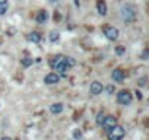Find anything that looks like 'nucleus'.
<instances>
[{"label": "nucleus", "instance_id": "1", "mask_svg": "<svg viewBox=\"0 0 149 140\" xmlns=\"http://www.w3.org/2000/svg\"><path fill=\"white\" fill-rule=\"evenodd\" d=\"M50 66L56 70L57 73H60L61 76H66L67 70L70 69V67H69V64H67V61H66V57H64V55H61V54L54 55V57L50 60Z\"/></svg>", "mask_w": 149, "mask_h": 140}, {"label": "nucleus", "instance_id": "2", "mask_svg": "<svg viewBox=\"0 0 149 140\" xmlns=\"http://www.w3.org/2000/svg\"><path fill=\"white\" fill-rule=\"evenodd\" d=\"M120 15H121V19L126 22V24H132L136 21V16H137V10L133 5H123L121 9H120Z\"/></svg>", "mask_w": 149, "mask_h": 140}, {"label": "nucleus", "instance_id": "3", "mask_svg": "<svg viewBox=\"0 0 149 140\" xmlns=\"http://www.w3.org/2000/svg\"><path fill=\"white\" fill-rule=\"evenodd\" d=\"M124 134H126L124 128L121 125H117V124L111 130H108V139L110 140H121L124 137Z\"/></svg>", "mask_w": 149, "mask_h": 140}, {"label": "nucleus", "instance_id": "4", "mask_svg": "<svg viewBox=\"0 0 149 140\" xmlns=\"http://www.w3.org/2000/svg\"><path fill=\"white\" fill-rule=\"evenodd\" d=\"M117 101L121 104V105H129L132 102V94L127 91V89H123L117 94Z\"/></svg>", "mask_w": 149, "mask_h": 140}, {"label": "nucleus", "instance_id": "5", "mask_svg": "<svg viewBox=\"0 0 149 140\" xmlns=\"http://www.w3.org/2000/svg\"><path fill=\"white\" fill-rule=\"evenodd\" d=\"M102 31H104V35L107 37V40H110V41H116L118 38V35H120L118 29L114 28V26H104Z\"/></svg>", "mask_w": 149, "mask_h": 140}, {"label": "nucleus", "instance_id": "6", "mask_svg": "<svg viewBox=\"0 0 149 140\" xmlns=\"http://www.w3.org/2000/svg\"><path fill=\"white\" fill-rule=\"evenodd\" d=\"M116 124H117V120H116V117H113V115H105V117H104V121L101 123V125H102L107 131L111 130Z\"/></svg>", "mask_w": 149, "mask_h": 140}, {"label": "nucleus", "instance_id": "7", "mask_svg": "<svg viewBox=\"0 0 149 140\" xmlns=\"http://www.w3.org/2000/svg\"><path fill=\"white\" fill-rule=\"evenodd\" d=\"M44 82H45L47 85H56V83L60 82V76H58L57 73H48V75L44 78Z\"/></svg>", "mask_w": 149, "mask_h": 140}, {"label": "nucleus", "instance_id": "8", "mask_svg": "<svg viewBox=\"0 0 149 140\" xmlns=\"http://www.w3.org/2000/svg\"><path fill=\"white\" fill-rule=\"evenodd\" d=\"M97 10L100 15L105 16L107 12H108V8H107V3H105V0H97Z\"/></svg>", "mask_w": 149, "mask_h": 140}, {"label": "nucleus", "instance_id": "9", "mask_svg": "<svg viewBox=\"0 0 149 140\" xmlns=\"http://www.w3.org/2000/svg\"><path fill=\"white\" fill-rule=\"evenodd\" d=\"M111 78H113L114 82H123L124 80V72L121 69H116V70H113Z\"/></svg>", "mask_w": 149, "mask_h": 140}, {"label": "nucleus", "instance_id": "10", "mask_svg": "<svg viewBox=\"0 0 149 140\" xmlns=\"http://www.w3.org/2000/svg\"><path fill=\"white\" fill-rule=\"evenodd\" d=\"M102 89H104V86H102L100 82H92V83H91V88H89V92H91L92 95H100V94L102 92Z\"/></svg>", "mask_w": 149, "mask_h": 140}, {"label": "nucleus", "instance_id": "11", "mask_svg": "<svg viewBox=\"0 0 149 140\" xmlns=\"http://www.w3.org/2000/svg\"><path fill=\"white\" fill-rule=\"evenodd\" d=\"M47 19H48V13H47V10H40L38 15H37V22H38V24H45Z\"/></svg>", "mask_w": 149, "mask_h": 140}, {"label": "nucleus", "instance_id": "12", "mask_svg": "<svg viewBox=\"0 0 149 140\" xmlns=\"http://www.w3.org/2000/svg\"><path fill=\"white\" fill-rule=\"evenodd\" d=\"M31 42H40L41 41V34L40 32H37V31H34V32H31V34H28V37H26Z\"/></svg>", "mask_w": 149, "mask_h": 140}, {"label": "nucleus", "instance_id": "13", "mask_svg": "<svg viewBox=\"0 0 149 140\" xmlns=\"http://www.w3.org/2000/svg\"><path fill=\"white\" fill-rule=\"evenodd\" d=\"M50 111H51L53 114H60V112L63 111V104H60V102L53 104V105L50 107Z\"/></svg>", "mask_w": 149, "mask_h": 140}, {"label": "nucleus", "instance_id": "14", "mask_svg": "<svg viewBox=\"0 0 149 140\" xmlns=\"http://www.w3.org/2000/svg\"><path fill=\"white\" fill-rule=\"evenodd\" d=\"M60 40V32L58 31H51L50 32V41L51 42H56V41H58Z\"/></svg>", "mask_w": 149, "mask_h": 140}, {"label": "nucleus", "instance_id": "15", "mask_svg": "<svg viewBox=\"0 0 149 140\" xmlns=\"http://www.w3.org/2000/svg\"><path fill=\"white\" fill-rule=\"evenodd\" d=\"M21 63H22L24 67H29V66L32 64V58H31V57H25V58L21 60Z\"/></svg>", "mask_w": 149, "mask_h": 140}, {"label": "nucleus", "instance_id": "16", "mask_svg": "<svg viewBox=\"0 0 149 140\" xmlns=\"http://www.w3.org/2000/svg\"><path fill=\"white\" fill-rule=\"evenodd\" d=\"M8 8H9V5H0V16L6 15V12H8Z\"/></svg>", "mask_w": 149, "mask_h": 140}, {"label": "nucleus", "instance_id": "17", "mask_svg": "<svg viewBox=\"0 0 149 140\" xmlns=\"http://www.w3.org/2000/svg\"><path fill=\"white\" fill-rule=\"evenodd\" d=\"M104 117H105V115H104V112H102V111H101V112H100V114H98V117H97V123H98V124H100V125H101V123H102V121H104Z\"/></svg>", "mask_w": 149, "mask_h": 140}, {"label": "nucleus", "instance_id": "18", "mask_svg": "<svg viewBox=\"0 0 149 140\" xmlns=\"http://www.w3.org/2000/svg\"><path fill=\"white\" fill-rule=\"evenodd\" d=\"M66 61H67V64H69V67H72V66L74 64V60H73L72 57H66Z\"/></svg>", "mask_w": 149, "mask_h": 140}, {"label": "nucleus", "instance_id": "19", "mask_svg": "<svg viewBox=\"0 0 149 140\" xmlns=\"http://www.w3.org/2000/svg\"><path fill=\"white\" fill-rule=\"evenodd\" d=\"M137 83H139V86H145V85H146V78H140V79L137 80Z\"/></svg>", "mask_w": 149, "mask_h": 140}, {"label": "nucleus", "instance_id": "20", "mask_svg": "<svg viewBox=\"0 0 149 140\" xmlns=\"http://www.w3.org/2000/svg\"><path fill=\"white\" fill-rule=\"evenodd\" d=\"M73 136H74V139H81V136H82V133H81L79 130H76V131H74V133H73Z\"/></svg>", "mask_w": 149, "mask_h": 140}, {"label": "nucleus", "instance_id": "21", "mask_svg": "<svg viewBox=\"0 0 149 140\" xmlns=\"http://www.w3.org/2000/svg\"><path fill=\"white\" fill-rule=\"evenodd\" d=\"M107 92H108V95H113V92H114V86H113V85L108 86V88H107Z\"/></svg>", "mask_w": 149, "mask_h": 140}, {"label": "nucleus", "instance_id": "22", "mask_svg": "<svg viewBox=\"0 0 149 140\" xmlns=\"http://www.w3.org/2000/svg\"><path fill=\"white\" fill-rule=\"evenodd\" d=\"M123 53H124V48H123L121 45H118V47H117V54H123Z\"/></svg>", "mask_w": 149, "mask_h": 140}, {"label": "nucleus", "instance_id": "23", "mask_svg": "<svg viewBox=\"0 0 149 140\" xmlns=\"http://www.w3.org/2000/svg\"><path fill=\"white\" fill-rule=\"evenodd\" d=\"M142 58H143V60H148V50H145V51H143V54H142Z\"/></svg>", "mask_w": 149, "mask_h": 140}, {"label": "nucleus", "instance_id": "24", "mask_svg": "<svg viewBox=\"0 0 149 140\" xmlns=\"http://www.w3.org/2000/svg\"><path fill=\"white\" fill-rule=\"evenodd\" d=\"M0 5H9L8 0H0Z\"/></svg>", "mask_w": 149, "mask_h": 140}, {"label": "nucleus", "instance_id": "25", "mask_svg": "<svg viewBox=\"0 0 149 140\" xmlns=\"http://www.w3.org/2000/svg\"><path fill=\"white\" fill-rule=\"evenodd\" d=\"M2 140H13V139H10V137H2Z\"/></svg>", "mask_w": 149, "mask_h": 140}, {"label": "nucleus", "instance_id": "26", "mask_svg": "<svg viewBox=\"0 0 149 140\" xmlns=\"http://www.w3.org/2000/svg\"><path fill=\"white\" fill-rule=\"evenodd\" d=\"M0 44H2V38H0Z\"/></svg>", "mask_w": 149, "mask_h": 140}, {"label": "nucleus", "instance_id": "27", "mask_svg": "<svg viewBox=\"0 0 149 140\" xmlns=\"http://www.w3.org/2000/svg\"><path fill=\"white\" fill-rule=\"evenodd\" d=\"M13 140H18V139H13Z\"/></svg>", "mask_w": 149, "mask_h": 140}]
</instances>
